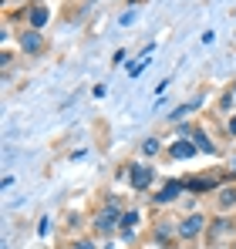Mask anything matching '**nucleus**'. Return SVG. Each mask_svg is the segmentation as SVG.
Segmentation results:
<instances>
[{
    "instance_id": "nucleus-1",
    "label": "nucleus",
    "mask_w": 236,
    "mask_h": 249,
    "mask_svg": "<svg viewBox=\"0 0 236 249\" xmlns=\"http://www.w3.org/2000/svg\"><path fill=\"white\" fill-rule=\"evenodd\" d=\"M152 178H156V168L152 165H132V172H128V182H132L135 192H145L152 185Z\"/></svg>"
},
{
    "instance_id": "nucleus-2",
    "label": "nucleus",
    "mask_w": 236,
    "mask_h": 249,
    "mask_svg": "<svg viewBox=\"0 0 236 249\" xmlns=\"http://www.w3.org/2000/svg\"><path fill=\"white\" fill-rule=\"evenodd\" d=\"M115 226H121V215H118L115 206H108L105 212H98V219H95V229L105 236V232H115Z\"/></svg>"
},
{
    "instance_id": "nucleus-3",
    "label": "nucleus",
    "mask_w": 236,
    "mask_h": 249,
    "mask_svg": "<svg viewBox=\"0 0 236 249\" xmlns=\"http://www.w3.org/2000/svg\"><path fill=\"white\" fill-rule=\"evenodd\" d=\"M202 229H206V219H202L199 212L186 215V219L179 222V236H182V239H196V236L202 232Z\"/></svg>"
},
{
    "instance_id": "nucleus-4",
    "label": "nucleus",
    "mask_w": 236,
    "mask_h": 249,
    "mask_svg": "<svg viewBox=\"0 0 236 249\" xmlns=\"http://www.w3.org/2000/svg\"><path fill=\"white\" fill-rule=\"evenodd\" d=\"M182 192H186V182H169V185L156 196V202H158V206H165V202H172V199L182 196Z\"/></svg>"
},
{
    "instance_id": "nucleus-5",
    "label": "nucleus",
    "mask_w": 236,
    "mask_h": 249,
    "mask_svg": "<svg viewBox=\"0 0 236 249\" xmlns=\"http://www.w3.org/2000/svg\"><path fill=\"white\" fill-rule=\"evenodd\" d=\"M40 47H44V41H40L38 31H27V34H20V51H24V54H38Z\"/></svg>"
},
{
    "instance_id": "nucleus-6",
    "label": "nucleus",
    "mask_w": 236,
    "mask_h": 249,
    "mask_svg": "<svg viewBox=\"0 0 236 249\" xmlns=\"http://www.w3.org/2000/svg\"><path fill=\"white\" fill-rule=\"evenodd\" d=\"M169 152H172V159H193V155H196V145H193L189 138H179Z\"/></svg>"
},
{
    "instance_id": "nucleus-7",
    "label": "nucleus",
    "mask_w": 236,
    "mask_h": 249,
    "mask_svg": "<svg viewBox=\"0 0 236 249\" xmlns=\"http://www.w3.org/2000/svg\"><path fill=\"white\" fill-rule=\"evenodd\" d=\"M47 17H51V10H47L44 3H34V7H31V27H34V31H40V27L47 24Z\"/></svg>"
},
{
    "instance_id": "nucleus-8",
    "label": "nucleus",
    "mask_w": 236,
    "mask_h": 249,
    "mask_svg": "<svg viewBox=\"0 0 236 249\" xmlns=\"http://www.w3.org/2000/svg\"><path fill=\"white\" fill-rule=\"evenodd\" d=\"M193 142H196L199 152H206V155H216V145L206 138V131H202V128H193Z\"/></svg>"
},
{
    "instance_id": "nucleus-9",
    "label": "nucleus",
    "mask_w": 236,
    "mask_h": 249,
    "mask_svg": "<svg viewBox=\"0 0 236 249\" xmlns=\"http://www.w3.org/2000/svg\"><path fill=\"white\" fill-rule=\"evenodd\" d=\"M216 182H209V178H193V182H186V192H206V189H213Z\"/></svg>"
},
{
    "instance_id": "nucleus-10",
    "label": "nucleus",
    "mask_w": 236,
    "mask_h": 249,
    "mask_svg": "<svg viewBox=\"0 0 236 249\" xmlns=\"http://www.w3.org/2000/svg\"><path fill=\"white\" fill-rule=\"evenodd\" d=\"M236 206V189H223L219 192V209H233Z\"/></svg>"
},
{
    "instance_id": "nucleus-11",
    "label": "nucleus",
    "mask_w": 236,
    "mask_h": 249,
    "mask_svg": "<svg viewBox=\"0 0 236 249\" xmlns=\"http://www.w3.org/2000/svg\"><path fill=\"white\" fill-rule=\"evenodd\" d=\"M135 222H138V212H121V229H125V232H132Z\"/></svg>"
},
{
    "instance_id": "nucleus-12",
    "label": "nucleus",
    "mask_w": 236,
    "mask_h": 249,
    "mask_svg": "<svg viewBox=\"0 0 236 249\" xmlns=\"http://www.w3.org/2000/svg\"><path fill=\"white\" fill-rule=\"evenodd\" d=\"M156 239H162V243H172V226H169V222H162V226L156 229Z\"/></svg>"
},
{
    "instance_id": "nucleus-13",
    "label": "nucleus",
    "mask_w": 236,
    "mask_h": 249,
    "mask_svg": "<svg viewBox=\"0 0 236 249\" xmlns=\"http://www.w3.org/2000/svg\"><path fill=\"white\" fill-rule=\"evenodd\" d=\"M142 155H158V138H145V145H142Z\"/></svg>"
},
{
    "instance_id": "nucleus-14",
    "label": "nucleus",
    "mask_w": 236,
    "mask_h": 249,
    "mask_svg": "<svg viewBox=\"0 0 236 249\" xmlns=\"http://www.w3.org/2000/svg\"><path fill=\"white\" fill-rule=\"evenodd\" d=\"M233 101H236V94H226V98L219 101V108H223V111H230V108H233Z\"/></svg>"
},
{
    "instance_id": "nucleus-15",
    "label": "nucleus",
    "mask_w": 236,
    "mask_h": 249,
    "mask_svg": "<svg viewBox=\"0 0 236 249\" xmlns=\"http://www.w3.org/2000/svg\"><path fill=\"white\" fill-rule=\"evenodd\" d=\"M78 249H95V246H91L88 239H81V243H78Z\"/></svg>"
},
{
    "instance_id": "nucleus-16",
    "label": "nucleus",
    "mask_w": 236,
    "mask_h": 249,
    "mask_svg": "<svg viewBox=\"0 0 236 249\" xmlns=\"http://www.w3.org/2000/svg\"><path fill=\"white\" fill-rule=\"evenodd\" d=\"M230 135H236V115L230 118Z\"/></svg>"
},
{
    "instance_id": "nucleus-17",
    "label": "nucleus",
    "mask_w": 236,
    "mask_h": 249,
    "mask_svg": "<svg viewBox=\"0 0 236 249\" xmlns=\"http://www.w3.org/2000/svg\"><path fill=\"white\" fill-rule=\"evenodd\" d=\"M233 94H236V84H233Z\"/></svg>"
},
{
    "instance_id": "nucleus-18",
    "label": "nucleus",
    "mask_w": 236,
    "mask_h": 249,
    "mask_svg": "<svg viewBox=\"0 0 236 249\" xmlns=\"http://www.w3.org/2000/svg\"><path fill=\"white\" fill-rule=\"evenodd\" d=\"M75 249H78V246H75Z\"/></svg>"
}]
</instances>
